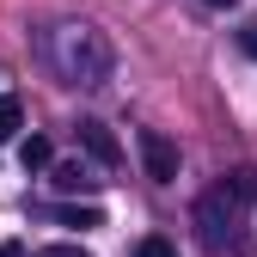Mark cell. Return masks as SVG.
Segmentation results:
<instances>
[{
    "label": "cell",
    "instance_id": "1",
    "mask_svg": "<svg viewBox=\"0 0 257 257\" xmlns=\"http://www.w3.org/2000/svg\"><path fill=\"white\" fill-rule=\"evenodd\" d=\"M43 61L55 68L61 86H74V92H98L116 68V55L104 43V31L98 25H80V19H61L43 31Z\"/></svg>",
    "mask_w": 257,
    "mask_h": 257
},
{
    "label": "cell",
    "instance_id": "2",
    "mask_svg": "<svg viewBox=\"0 0 257 257\" xmlns=\"http://www.w3.org/2000/svg\"><path fill=\"white\" fill-rule=\"evenodd\" d=\"M196 227H202V245L208 251H227L233 245V227H239V196L227 184H214L208 196L196 202Z\"/></svg>",
    "mask_w": 257,
    "mask_h": 257
},
{
    "label": "cell",
    "instance_id": "3",
    "mask_svg": "<svg viewBox=\"0 0 257 257\" xmlns=\"http://www.w3.org/2000/svg\"><path fill=\"white\" fill-rule=\"evenodd\" d=\"M135 147H141V166H147L153 184H178V166H184V159H178V141L166 135V128H141Z\"/></svg>",
    "mask_w": 257,
    "mask_h": 257
},
{
    "label": "cell",
    "instance_id": "4",
    "mask_svg": "<svg viewBox=\"0 0 257 257\" xmlns=\"http://www.w3.org/2000/svg\"><path fill=\"white\" fill-rule=\"evenodd\" d=\"M74 141H80V147H86L92 159H98L104 172H110V166H122V141L110 135V128H104L98 116H80V122H74Z\"/></svg>",
    "mask_w": 257,
    "mask_h": 257
},
{
    "label": "cell",
    "instance_id": "5",
    "mask_svg": "<svg viewBox=\"0 0 257 257\" xmlns=\"http://www.w3.org/2000/svg\"><path fill=\"white\" fill-rule=\"evenodd\" d=\"M19 166H25V172H43V166H55V147H49V135H25V141H19Z\"/></svg>",
    "mask_w": 257,
    "mask_h": 257
},
{
    "label": "cell",
    "instance_id": "6",
    "mask_svg": "<svg viewBox=\"0 0 257 257\" xmlns=\"http://www.w3.org/2000/svg\"><path fill=\"white\" fill-rule=\"evenodd\" d=\"M49 184L61 190V196H74V190H98V178H92L86 166H49Z\"/></svg>",
    "mask_w": 257,
    "mask_h": 257
},
{
    "label": "cell",
    "instance_id": "7",
    "mask_svg": "<svg viewBox=\"0 0 257 257\" xmlns=\"http://www.w3.org/2000/svg\"><path fill=\"white\" fill-rule=\"evenodd\" d=\"M19 128H25V104L13 98V92H0V147H7Z\"/></svg>",
    "mask_w": 257,
    "mask_h": 257
},
{
    "label": "cell",
    "instance_id": "8",
    "mask_svg": "<svg viewBox=\"0 0 257 257\" xmlns=\"http://www.w3.org/2000/svg\"><path fill=\"white\" fill-rule=\"evenodd\" d=\"M55 220H61V227H80V233L104 227V214H98V208H55Z\"/></svg>",
    "mask_w": 257,
    "mask_h": 257
},
{
    "label": "cell",
    "instance_id": "9",
    "mask_svg": "<svg viewBox=\"0 0 257 257\" xmlns=\"http://www.w3.org/2000/svg\"><path fill=\"white\" fill-rule=\"evenodd\" d=\"M135 257H178V245H172L166 233H147V239L135 245Z\"/></svg>",
    "mask_w": 257,
    "mask_h": 257
},
{
    "label": "cell",
    "instance_id": "10",
    "mask_svg": "<svg viewBox=\"0 0 257 257\" xmlns=\"http://www.w3.org/2000/svg\"><path fill=\"white\" fill-rule=\"evenodd\" d=\"M31 257H92L86 245H43V251H31Z\"/></svg>",
    "mask_w": 257,
    "mask_h": 257
},
{
    "label": "cell",
    "instance_id": "11",
    "mask_svg": "<svg viewBox=\"0 0 257 257\" xmlns=\"http://www.w3.org/2000/svg\"><path fill=\"white\" fill-rule=\"evenodd\" d=\"M239 49H245V55H257V25H245V31H239Z\"/></svg>",
    "mask_w": 257,
    "mask_h": 257
},
{
    "label": "cell",
    "instance_id": "12",
    "mask_svg": "<svg viewBox=\"0 0 257 257\" xmlns=\"http://www.w3.org/2000/svg\"><path fill=\"white\" fill-rule=\"evenodd\" d=\"M0 257H25V245H0Z\"/></svg>",
    "mask_w": 257,
    "mask_h": 257
},
{
    "label": "cell",
    "instance_id": "13",
    "mask_svg": "<svg viewBox=\"0 0 257 257\" xmlns=\"http://www.w3.org/2000/svg\"><path fill=\"white\" fill-rule=\"evenodd\" d=\"M208 7H239V0H208Z\"/></svg>",
    "mask_w": 257,
    "mask_h": 257
}]
</instances>
